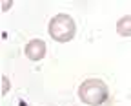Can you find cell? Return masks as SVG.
<instances>
[{
    "mask_svg": "<svg viewBox=\"0 0 131 106\" xmlns=\"http://www.w3.org/2000/svg\"><path fill=\"white\" fill-rule=\"evenodd\" d=\"M78 97L82 102H86L89 106H100L107 99V86L100 79H88L80 84Z\"/></svg>",
    "mask_w": 131,
    "mask_h": 106,
    "instance_id": "6da1fadb",
    "label": "cell"
},
{
    "mask_svg": "<svg viewBox=\"0 0 131 106\" xmlns=\"http://www.w3.org/2000/svg\"><path fill=\"white\" fill-rule=\"evenodd\" d=\"M77 33V24L69 15L60 13L53 16L49 22V35L57 40V42H69Z\"/></svg>",
    "mask_w": 131,
    "mask_h": 106,
    "instance_id": "7a4b0ae2",
    "label": "cell"
},
{
    "mask_svg": "<svg viewBox=\"0 0 131 106\" xmlns=\"http://www.w3.org/2000/svg\"><path fill=\"white\" fill-rule=\"evenodd\" d=\"M46 55V42L40 39H33L26 46V57L29 60H40Z\"/></svg>",
    "mask_w": 131,
    "mask_h": 106,
    "instance_id": "3957f363",
    "label": "cell"
},
{
    "mask_svg": "<svg viewBox=\"0 0 131 106\" xmlns=\"http://www.w3.org/2000/svg\"><path fill=\"white\" fill-rule=\"evenodd\" d=\"M117 33L122 37H131V15H126L117 22Z\"/></svg>",
    "mask_w": 131,
    "mask_h": 106,
    "instance_id": "277c9868",
    "label": "cell"
},
{
    "mask_svg": "<svg viewBox=\"0 0 131 106\" xmlns=\"http://www.w3.org/2000/svg\"><path fill=\"white\" fill-rule=\"evenodd\" d=\"M9 88H11V84H9V79H7V75H2V93H4V95L9 92Z\"/></svg>",
    "mask_w": 131,
    "mask_h": 106,
    "instance_id": "5b68a950",
    "label": "cell"
},
{
    "mask_svg": "<svg viewBox=\"0 0 131 106\" xmlns=\"http://www.w3.org/2000/svg\"><path fill=\"white\" fill-rule=\"evenodd\" d=\"M9 6H11V2H4V11H6V9H9Z\"/></svg>",
    "mask_w": 131,
    "mask_h": 106,
    "instance_id": "8992f818",
    "label": "cell"
}]
</instances>
